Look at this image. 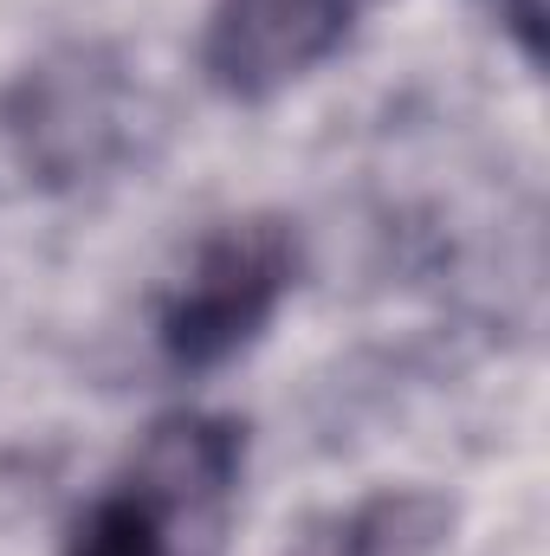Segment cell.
Instances as JSON below:
<instances>
[{"label":"cell","mask_w":550,"mask_h":556,"mask_svg":"<svg viewBox=\"0 0 550 556\" xmlns=\"http://www.w3.org/2000/svg\"><path fill=\"white\" fill-rule=\"evenodd\" d=\"M247 466V433L227 415H162L130 472L72 525L65 556H214Z\"/></svg>","instance_id":"obj_1"},{"label":"cell","mask_w":550,"mask_h":556,"mask_svg":"<svg viewBox=\"0 0 550 556\" xmlns=\"http://www.w3.org/2000/svg\"><path fill=\"white\" fill-rule=\"evenodd\" d=\"M298 278V240L278 214H240L201 233L188 266L162 291L155 343L175 369L234 363L285 304Z\"/></svg>","instance_id":"obj_2"},{"label":"cell","mask_w":550,"mask_h":556,"mask_svg":"<svg viewBox=\"0 0 550 556\" xmlns=\"http://www.w3.org/2000/svg\"><path fill=\"white\" fill-rule=\"evenodd\" d=\"M350 13L357 0H214L201 33V72L221 98H278L343 46Z\"/></svg>","instance_id":"obj_3"},{"label":"cell","mask_w":550,"mask_h":556,"mask_svg":"<svg viewBox=\"0 0 550 556\" xmlns=\"http://www.w3.org/2000/svg\"><path fill=\"white\" fill-rule=\"evenodd\" d=\"M453 531V505L440 492H370L343 511L311 518L285 556H434Z\"/></svg>","instance_id":"obj_4"},{"label":"cell","mask_w":550,"mask_h":556,"mask_svg":"<svg viewBox=\"0 0 550 556\" xmlns=\"http://www.w3.org/2000/svg\"><path fill=\"white\" fill-rule=\"evenodd\" d=\"M499 7L512 13V26H518L525 52H545V0H499Z\"/></svg>","instance_id":"obj_5"}]
</instances>
